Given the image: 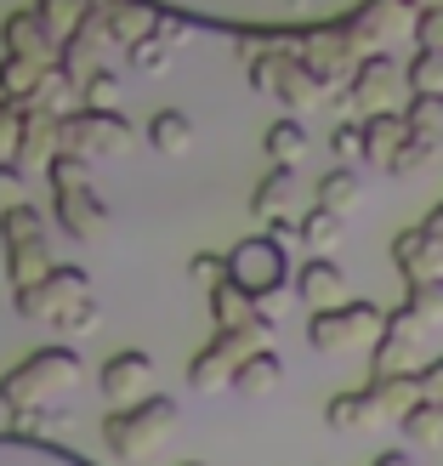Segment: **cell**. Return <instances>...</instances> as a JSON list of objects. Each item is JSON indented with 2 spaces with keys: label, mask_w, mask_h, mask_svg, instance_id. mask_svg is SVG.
<instances>
[{
  "label": "cell",
  "mask_w": 443,
  "mask_h": 466,
  "mask_svg": "<svg viewBox=\"0 0 443 466\" xmlns=\"http://www.w3.org/2000/svg\"><path fill=\"white\" fill-rule=\"evenodd\" d=\"M358 199H364V177H358V166H330V171L318 177V205H324V211L353 217Z\"/></svg>",
  "instance_id": "4316f807"
},
{
  "label": "cell",
  "mask_w": 443,
  "mask_h": 466,
  "mask_svg": "<svg viewBox=\"0 0 443 466\" xmlns=\"http://www.w3.org/2000/svg\"><path fill=\"white\" fill-rule=\"evenodd\" d=\"M421 228L432 233V239H443V199H438V205H432V211L421 217Z\"/></svg>",
  "instance_id": "f5cc1de1"
},
{
  "label": "cell",
  "mask_w": 443,
  "mask_h": 466,
  "mask_svg": "<svg viewBox=\"0 0 443 466\" xmlns=\"http://www.w3.org/2000/svg\"><path fill=\"white\" fill-rule=\"evenodd\" d=\"M45 177H52V211H57V228L68 233V239H103L108 228V211L97 188H91V159H75V154H57L52 166H45Z\"/></svg>",
  "instance_id": "3957f363"
},
{
  "label": "cell",
  "mask_w": 443,
  "mask_h": 466,
  "mask_svg": "<svg viewBox=\"0 0 443 466\" xmlns=\"http://www.w3.org/2000/svg\"><path fill=\"white\" fill-rule=\"evenodd\" d=\"M409 143V120H404V108L398 114H369L364 120V159L369 166H392V154H398Z\"/></svg>",
  "instance_id": "603a6c76"
},
{
  "label": "cell",
  "mask_w": 443,
  "mask_h": 466,
  "mask_svg": "<svg viewBox=\"0 0 443 466\" xmlns=\"http://www.w3.org/2000/svg\"><path fill=\"white\" fill-rule=\"evenodd\" d=\"M52 159H57V120L23 103V143H17V159H12V166L29 171V166H52Z\"/></svg>",
  "instance_id": "44dd1931"
},
{
  "label": "cell",
  "mask_w": 443,
  "mask_h": 466,
  "mask_svg": "<svg viewBox=\"0 0 443 466\" xmlns=\"http://www.w3.org/2000/svg\"><path fill=\"white\" fill-rule=\"evenodd\" d=\"M148 381H154V359L143 353V347H126V353L103 359L97 370V387H103V404L108 410H131L148 399Z\"/></svg>",
  "instance_id": "4fadbf2b"
},
{
  "label": "cell",
  "mask_w": 443,
  "mask_h": 466,
  "mask_svg": "<svg viewBox=\"0 0 443 466\" xmlns=\"http://www.w3.org/2000/svg\"><path fill=\"white\" fill-rule=\"evenodd\" d=\"M45 233H52V217L29 199L12 205V211H0V245H40Z\"/></svg>",
  "instance_id": "1f68e13d"
},
{
  "label": "cell",
  "mask_w": 443,
  "mask_h": 466,
  "mask_svg": "<svg viewBox=\"0 0 443 466\" xmlns=\"http://www.w3.org/2000/svg\"><path fill=\"white\" fill-rule=\"evenodd\" d=\"M409 97H443V52H415L404 63Z\"/></svg>",
  "instance_id": "74e56055"
},
{
  "label": "cell",
  "mask_w": 443,
  "mask_h": 466,
  "mask_svg": "<svg viewBox=\"0 0 443 466\" xmlns=\"http://www.w3.org/2000/svg\"><path fill=\"white\" fill-rule=\"evenodd\" d=\"M290 46H296V57L313 68V75L324 80V86H347L358 75V63H364V46L353 40V29H347V17L341 23H318V29H301V35H290Z\"/></svg>",
  "instance_id": "52a82bcc"
},
{
  "label": "cell",
  "mask_w": 443,
  "mask_h": 466,
  "mask_svg": "<svg viewBox=\"0 0 443 466\" xmlns=\"http://www.w3.org/2000/svg\"><path fill=\"white\" fill-rule=\"evenodd\" d=\"M23 205V166H0V211Z\"/></svg>",
  "instance_id": "f907efd6"
},
{
  "label": "cell",
  "mask_w": 443,
  "mask_h": 466,
  "mask_svg": "<svg viewBox=\"0 0 443 466\" xmlns=\"http://www.w3.org/2000/svg\"><path fill=\"white\" fill-rule=\"evenodd\" d=\"M80 353L75 347H35L29 359H17L6 376H0V404L12 410H40V404H57L68 387L80 381Z\"/></svg>",
  "instance_id": "6da1fadb"
},
{
  "label": "cell",
  "mask_w": 443,
  "mask_h": 466,
  "mask_svg": "<svg viewBox=\"0 0 443 466\" xmlns=\"http://www.w3.org/2000/svg\"><path fill=\"white\" fill-rule=\"evenodd\" d=\"M120 91H126V80L114 75V68H97V75L80 86V108H91V114H120Z\"/></svg>",
  "instance_id": "f35d334b"
},
{
  "label": "cell",
  "mask_w": 443,
  "mask_h": 466,
  "mask_svg": "<svg viewBox=\"0 0 443 466\" xmlns=\"http://www.w3.org/2000/svg\"><path fill=\"white\" fill-rule=\"evenodd\" d=\"M0 52H17V57H35V63H45V68H57V52H63V46L45 35V23H40L35 6H29V12H6V17H0Z\"/></svg>",
  "instance_id": "e0dca14e"
},
{
  "label": "cell",
  "mask_w": 443,
  "mask_h": 466,
  "mask_svg": "<svg viewBox=\"0 0 443 466\" xmlns=\"http://www.w3.org/2000/svg\"><path fill=\"white\" fill-rule=\"evenodd\" d=\"M148 143L159 154H188L194 148V120L182 108H159L154 120H148Z\"/></svg>",
  "instance_id": "836d02e7"
},
{
  "label": "cell",
  "mask_w": 443,
  "mask_h": 466,
  "mask_svg": "<svg viewBox=\"0 0 443 466\" xmlns=\"http://www.w3.org/2000/svg\"><path fill=\"white\" fill-rule=\"evenodd\" d=\"M369 466H415L404 450H387V455H376V461H369Z\"/></svg>",
  "instance_id": "db71d44e"
},
{
  "label": "cell",
  "mask_w": 443,
  "mask_h": 466,
  "mask_svg": "<svg viewBox=\"0 0 443 466\" xmlns=\"http://www.w3.org/2000/svg\"><path fill=\"white\" fill-rule=\"evenodd\" d=\"M392 268L404 273V285H432V279H443V239H432L421 222L398 228L392 233Z\"/></svg>",
  "instance_id": "5bb4252c"
},
{
  "label": "cell",
  "mask_w": 443,
  "mask_h": 466,
  "mask_svg": "<svg viewBox=\"0 0 443 466\" xmlns=\"http://www.w3.org/2000/svg\"><path fill=\"white\" fill-rule=\"evenodd\" d=\"M421 399L443 404V359H427V364H421Z\"/></svg>",
  "instance_id": "816d5d0a"
},
{
  "label": "cell",
  "mask_w": 443,
  "mask_h": 466,
  "mask_svg": "<svg viewBox=\"0 0 443 466\" xmlns=\"http://www.w3.org/2000/svg\"><path fill=\"white\" fill-rule=\"evenodd\" d=\"M97 324H103V308H97V296H86L80 308H68V313L52 324V330H57V336H86V330H97Z\"/></svg>",
  "instance_id": "bcb514c9"
},
{
  "label": "cell",
  "mask_w": 443,
  "mask_h": 466,
  "mask_svg": "<svg viewBox=\"0 0 443 466\" xmlns=\"http://www.w3.org/2000/svg\"><path fill=\"white\" fill-rule=\"evenodd\" d=\"M285 381V359L273 353V347H262V353H250L239 364V376H233V392H245V399H267V392Z\"/></svg>",
  "instance_id": "83f0119b"
},
{
  "label": "cell",
  "mask_w": 443,
  "mask_h": 466,
  "mask_svg": "<svg viewBox=\"0 0 443 466\" xmlns=\"http://www.w3.org/2000/svg\"><path fill=\"white\" fill-rule=\"evenodd\" d=\"M40 75H45V63L17 57V52H0V103H29Z\"/></svg>",
  "instance_id": "f546056e"
},
{
  "label": "cell",
  "mask_w": 443,
  "mask_h": 466,
  "mask_svg": "<svg viewBox=\"0 0 443 466\" xmlns=\"http://www.w3.org/2000/svg\"><path fill=\"white\" fill-rule=\"evenodd\" d=\"M29 108L52 114V120H63V114H75V108H80V80H68L63 68H45V75H40V86H35V97H29Z\"/></svg>",
  "instance_id": "f1b7e54d"
},
{
  "label": "cell",
  "mask_w": 443,
  "mask_h": 466,
  "mask_svg": "<svg viewBox=\"0 0 443 466\" xmlns=\"http://www.w3.org/2000/svg\"><path fill=\"white\" fill-rule=\"evenodd\" d=\"M17 143H23V103H0V166L17 159Z\"/></svg>",
  "instance_id": "7dc6e473"
},
{
  "label": "cell",
  "mask_w": 443,
  "mask_h": 466,
  "mask_svg": "<svg viewBox=\"0 0 443 466\" xmlns=\"http://www.w3.org/2000/svg\"><path fill=\"white\" fill-rule=\"evenodd\" d=\"M409 6H415V12H421V6H443V0H409Z\"/></svg>",
  "instance_id": "11a10c76"
},
{
  "label": "cell",
  "mask_w": 443,
  "mask_h": 466,
  "mask_svg": "<svg viewBox=\"0 0 443 466\" xmlns=\"http://www.w3.org/2000/svg\"><path fill=\"white\" fill-rule=\"evenodd\" d=\"M68 410H57V404H40V410H12V432L17 438H45V427H57Z\"/></svg>",
  "instance_id": "ee69618b"
},
{
  "label": "cell",
  "mask_w": 443,
  "mask_h": 466,
  "mask_svg": "<svg viewBox=\"0 0 443 466\" xmlns=\"http://www.w3.org/2000/svg\"><path fill=\"white\" fill-rule=\"evenodd\" d=\"M103 46H108V23H103V12H97V6H91V12H86V23L63 40L57 68H63L68 80H80V86H86V80L103 68V63H97V57H103Z\"/></svg>",
  "instance_id": "9a60e30c"
},
{
  "label": "cell",
  "mask_w": 443,
  "mask_h": 466,
  "mask_svg": "<svg viewBox=\"0 0 443 466\" xmlns=\"http://www.w3.org/2000/svg\"><path fill=\"white\" fill-rule=\"evenodd\" d=\"M188 29H194V17L166 12V17H159V29H154L148 40L126 46V63L136 68V75H166V68H171V46H176V40H188Z\"/></svg>",
  "instance_id": "ac0fdd59"
},
{
  "label": "cell",
  "mask_w": 443,
  "mask_h": 466,
  "mask_svg": "<svg viewBox=\"0 0 443 466\" xmlns=\"http://www.w3.org/2000/svg\"><path fill=\"white\" fill-rule=\"evenodd\" d=\"M398 432L409 438L415 450H443V404H432V399H421L404 421H398Z\"/></svg>",
  "instance_id": "e575fe53"
},
{
  "label": "cell",
  "mask_w": 443,
  "mask_h": 466,
  "mask_svg": "<svg viewBox=\"0 0 443 466\" xmlns=\"http://www.w3.org/2000/svg\"><path fill=\"white\" fill-rule=\"evenodd\" d=\"M341 103L358 108L364 120L369 114H398V103H409V80H404V63L392 52H369L358 63V75L341 86Z\"/></svg>",
  "instance_id": "ba28073f"
},
{
  "label": "cell",
  "mask_w": 443,
  "mask_h": 466,
  "mask_svg": "<svg viewBox=\"0 0 443 466\" xmlns=\"http://www.w3.org/2000/svg\"><path fill=\"white\" fill-rule=\"evenodd\" d=\"M171 427H176V399L171 392H148V399L131 404V410H108L103 444L120 466H136V461H148L159 444H166Z\"/></svg>",
  "instance_id": "7a4b0ae2"
},
{
  "label": "cell",
  "mask_w": 443,
  "mask_h": 466,
  "mask_svg": "<svg viewBox=\"0 0 443 466\" xmlns=\"http://www.w3.org/2000/svg\"><path fill=\"white\" fill-rule=\"evenodd\" d=\"M182 466H205V461H182Z\"/></svg>",
  "instance_id": "9f6ffc18"
},
{
  "label": "cell",
  "mask_w": 443,
  "mask_h": 466,
  "mask_svg": "<svg viewBox=\"0 0 443 466\" xmlns=\"http://www.w3.org/2000/svg\"><path fill=\"white\" fill-rule=\"evenodd\" d=\"M421 341H427V324L415 319L409 308H392L381 341L369 347V376H415V370L427 364L421 359Z\"/></svg>",
  "instance_id": "30bf717a"
},
{
  "label": "cell",
  "mask_w": 443,
  "mask_h": 466,
  "mask_svg": "<svg viewBox=\"0 0 443 466\" xmlns=\"http://www.w3.org/2000/svg\"><path fill=\"white\" fill-rule=\"evenodd\" d=\"M341 228H347V217H336V211H324V205H313V211L301 217V245H313L318 256H330V245H341Z\"/></svg>",
  "instance_id": "ab89813d"
},
{
  "label": "cell",
  "mask_w": 443,
  "mask_h": 466,
  "mask_svg": "<svg viewBox=\"0 0 443 466\" xmlns=\"http://www.w3.org/2000/svg\"><path fill=\"white\" fill-rule=\"evenodd\" d=\"M438 143H443V137H415V131H409V143L392 154L387 177H415V171H427V166H432V154H438Z\"/></svg>",
  "instance_id": "60d3db41"
},
{
  "label": "cell",
  "mask_w": 443,
  "mask_h": 466,
  "mask_svg": "<svg viewBox=\"0 0 443 466\" xmlns=\"http://www.w3.org/2000/svg\"><path fill=\"white\" fill-rule=\"evenodd\" d=\"M86 12H91V0H35V17L45 23V35H52L57 46L86 23Z\"/></svg>",
  "instance_id": "8d00e7d4"
},
{
  "label": "cell",
  "mask_w": 443,
  "mask_h": 466,
  "mask_svg": "<svg viewBox=\"0 0 443 466\" xmlns=\"http://www.w3.org/2000/svg\"><path fill=\"white\" fill-rule=\"evenodd\" d=\"M376 421H381V410H376V399H369V387L336 392V399L324 404V427H336V432H364V427H376Z\"/></svg>",
  "instance_id": "484cf974"
},
{
  "label": "cell",
  "mask_w": 443,
  "mask_h": 466,
  "mask_svg": "<svg viewBox=\"0 0 443 466\" xmlns=\"http://www.w3.org/2000/svg\"><path fill=\"white\" fill-rule=\"evenodd\" d=\"M404 120H409L415 137H443V97H409Z\"/></svg>",
  "instance_id": "7bdbcfd3"
},
{
  "label": "cell",
  "mask_w": 443,
  "mask_h": 466,
  "mask_svg": "<svg viewBox=\"0 0 443 466\" xmlns=\"http://www.w3.org/2000/svg\"><path fill=\"white\" fill-rule=\"evenodd\" d=\"M227 279L239 285L267 319L285 301V279H290V250L273 239V233H256V239H239L227 250Z\"/></svg>",
  "instance_id": "277c9868"
},
{
  "label": "cell",
  "mask_w": 443,
  "mask_h": 466,
  "mask_svg": "<svg viewBox=\"0 0 443 466\" xmlns=\"http://www.w3.org/2000/svg\"><path fill=\"white\" fill-rule=\"evenodd\" d=\"M91 6L103 12L108 40H120V46L148 40L159 29V17H166V6H154V0H91Z\"/></svg>",
  "instance_id": "d6986e66"
},
{
  "label": "cell",
  "mask_w": 443,
  "mask_h": 466,
  "mask_svg": "<svg viewBox=\"0 0 443 466\" xmlns=\"http://www.w3.org/2000/svg\"><path fill=\"white\" fill-rule=\"evenodd\" d=\"M404 308L427 324V330H438L443 324V279H432V285H409V296H404Z\"/></svg>",
  "instance_id": "b9f144b4"
},
{
  "label": "cell",
  "mask_w": 443,
  "mask_h": 466,
  "mask_svg": "<svg viewBox=\"0 0 443 466\" xmlns=\"http://www.w3.org/2000/svg\"><path fill=\"white\" fill-rule=\"evenodd\" d=\"M296 296L307 301L313 313L341 308V301H347V273H341L336 256H307V262L296 268Z\"/></svg>",
  "instance_id": "2e32d148"
},
{
  "label": "cell",
  "mask_w": 443,
  "mask_h": 466,
  "mask_svg": "<svg viewBox=\"0 0 443 466\" xmlns=\"http://www.w3.org/2000/svg\"><path fill=\"white\" fill-rule=\"evenodd\" d=\"M262 148L273 166H301V154H307V126L301 120H273L267 137H262Z\"/></svg>",
  "instance_id": "d590c367"
},
{
  "label": "cell",
  "mask_w": 443,
  "mask_h": 466,
  "mask_svg": "<svg viewBox=\"0 0 443 466\" xmlns=\"http://www.w3.org/2000/svg\"><path fill=\"white\" fill-rule=\"evenodd\" d=\"M347 29H353V40L369 52H387L398 35H415V6L409 0H364V6L347 17Z\"/></svg>",
  "instance_id": "7c38bea8"
},
{
  "label": "cell",
  "mask_w": 443,
  "mask_h": 466,
  "mask_svg": "<svg viewBox=\"0 0 443 466\" xmlns=\"http://www.w3.org/2000/svg\"><path fill=\"white\" fill-rule=\"evenodd\" d=\"M415 52H443V6L415 12Z\"/></svg>",
  "instance_id": "c3c4849f"
},
{
  "label": "cell",
  "mask_w": 443,
  "mask_h": 466,
  "mask_svg": "<svg viewBox=\"0 0 443 466\" xmlns=\"http://www.w3.org/2000/svg\"><path fill=\"white\" fill-rule=\"evenodd\" d=\"M0 466H91V461L75 455V450H63V444H45V438L0 432Z\"/></svg>",
  "instance_id": "ffe728a7"
},
{
  "label": "cell",
  "mask_w": 443,
  "mask_h": 466,
  "mask_svg": "<svg viewBox=\"0 0 443 466\" xmlns=\"http://www.w3.org/2000/svg\"><path fill=\"white\" fill-rule=\"evenodd\" d=\"M364 387H369V399H376L381 421H404V415L421 404V370H415V376H369Z\"/></svg>",
  "instance_id": "cb8c5ba5"
},
{
  "label": "cell",
  "mask_w": 443,
  "mask_h": 466,
  "mask_svg": "<svg viewBox=\"0 0 443 466\" xmlns=\"http://www.w3.org/2000/svg\"><path fill=\"white\" fill-rule=\"evenodd\" d=\"M267 330H273L267 313L256 319V324H245V330H216V336L188 359V387H194V392H222V387H233L239 364L267 347Z\"/></svg>",
  "instance_id": "5b68a950"
},
{
  "label": "cell",
  "mask_w": 443,
  "mask_h": 466,
  "mask_svg": "<svg viewBox=\"0 0 443 466\" xmlns=\"http://www.w3.org/2000/svg\"><path fill=\"white\" fill-rule=\"evenodd\" d=\"M381 330H387V313L376 301H341V308L307 319V347L313 353H353V347H376Z\"/></svg>",
  "instance_id": "8992f818"
},
{
  "label": "cell",
  "mask_w": 443,
  "mask_h": 466,
  "mask_svg": "<svg viewBox=\"0 0 443 466\" xmlns=\"http://www.w3.org/2000/svg\"><path fill=\"white\" fill-rule=\"evenodd\" d=\"M330 154L336 166H353V159H364V120H341L330 131Z\"/></svg>",
  "instance_id": "f6af8a7d"
},
{
  "label": "cell",
  "mask_w": 443,
  "mask_h": 466,
  "mask_svg": "<svg viewBox=\"0 0 443 466\" xmlns=\"http://www.w3.org/2000/svg\"><path fill=\"white\" fill-rule=\"evenodd\" d=\"M290 188H296V166H273L262 182H256V194H250V211H256V222H278V217H285V199H290Z\"/></svg>",
  "instance_id": "d6a6232c"
},
{
  "label": "cell",
  "mask_w": 443,
  "mask_h": 466,
  "mask_svg": "<svg viewBox=\"0 0 443 466\" xmlns=\"http://www.w3.org/2000/svg\"><path fill=\"white\" fill-rule=\"evenodd\" d=\"M324 91H330V86H324L313 68L296 57V46H290V52H285V68H278V91H273V97L285 103V108H318Z\"/></svg>",
  "instance_id": "7402d4cb"
},
{
  "label": "cell",
  "mask_w": 443,
  "mask_h": 466,
  "mask_svg": "<svg viewBox=\"0 0 443 466\" xmlns=\"http://www.w3.org/2000/svg\"><path fill=\"white\" fill-rule=\"evenodd\" d=\"M86 296H91V273L75 268V262H63V268H52V279H45V285L17 290V313L29 319V324H57L68 308H80Z\"/></svg>",
  "instance_id": "8fae6325"
},
{
  "label": "cell",
  "mask_w": 443,
  "mask_h": 466,
  "mask_svg": "<svg viewBox=\"0 0 443 466\" xmlns=\"http://www.w3.org/2000/svg\"><path fill=\"white\" fill-rule=\"evenodd\" d=\"M205 296H211V319H216V330H245V324L262 319V308H256V301H250L239 285H233V279H227V285H216V290H205Z\"/></svg>",
  "instance_id": "4dcf8cb0"
},
{
  "label": "cell",
  "mask_w": 443,
  "mask_h": 466,
  "mask_svg": "<svg viewBox=\"0 0 443 466\" xmlns=\"http://www.w3.org/2000/svg\"><path fill=\"white\" fill-rule=\"evenodd\" d=\"M131 148V126L120 114H91L75 108L57 120V154H75V159H103V154H126Z\"/></svg>",
  "instance_id": "9c48e42d"
},
{
  "label": "cell",
  "mask_w": 443,
  "mask_h": 466,
  "mask_svg": "<svg viewBox=\"0 0 443 466\" xmlns=\"http://www.w3.org/2000/svg\"><path fill=\"white\" fill-rule=\"evenodd\" d=\"M52 245H6V279H12V290H35V285H45L52 279Z\"/></svg>",
  "instance_id": "d4e9b609"
},
{
  "label": "cell",
  "mask_w": 443,
  "mask_h": 466,
  "mask_svg": "<svg viewBox=\"0 0 443 466\" xmlns=\"http://www.w3.org/2000/svg\"><path fill=\"white\" fill-rule=\"evenodd\" d=\"M188 279H194V285H205V290L227 285V256H211V250H199L194 262H188Z\"/></svg>",
  "instance_id": "681fc988"
}]
</instances>
